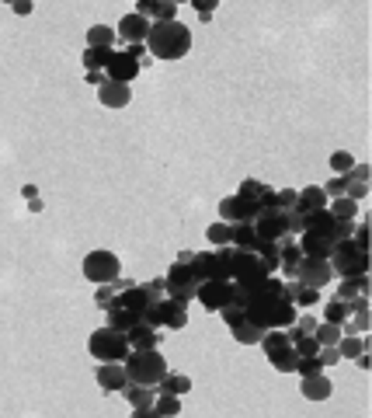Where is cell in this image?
<instances>
[{"label":"cell","instance_id":"cell-36","mask_svg":"<svg viewBox=\"0 0 372 418\" xmlns=\"http://www.w3.org/2000/svg\"><path fill=\"white\" fill-rule=\"evenodd\" d=\"M359 206H362V203H355V199H348V196H337V199L327 203L334 220H355V216H359Z\"/></svg>","mask_w":372,"mask_h":418},{"label":"cell","instance_id":"cell-41","mask_svg":"<svg viewBox=\"0 0 372 418\" xmlns=\"http://www.w3.org/2000/svg\"><path fill=\"white\" fill-rule=\"evenodd\" d=\"M348 314H351V310H348V300H337V296H334L331 303L324 307V321H331V324L348 321Z\"/></svg>","mask_w":372,"mask_h":418},{"label":"cell","instance_id":"cell-37","mask_svg":"<svg viewBox=\"0 0 372 418\" xmlns=\"http://www.w3.org/2000/svg\"><path fill=\"white\" fill-rule=\"evenodd\" d=\"M254 254H257V258L265 261L268 276H279V241H261Z\"/></svg>","mask_w":372,"mask_h":418},{"label":"cell","instance_id":"cell-43","mask_svg":"<svg viewBox=\"0 0 372 418\" xmlns=\"http://www.w3.org/2000/svg\"><path fill=\"white\" fill-rule=\"evenodd\" d=\"M351 164H355V157H351L348 150H334V154H331V171H334V174H348V171H351Z\"/></svg>","mask_w":372,"mask_h":418},{"label":"cell","instance_id":"cell-51","mask_svg":"<svg viewBox=\"0 0 372 418\" xmlns=\"http://www.w3.org/2000/svg\"><path fill=\"white\" fill-rule=\"evenodd\" d=\"M11 11H14V14H21V18H28V14L35 11V4H32V0H14V4H11Z\"/></svg>","mask_w":372,"mask_h":418},{"label":"cell","instance_id":"cell-32","mask_svg":"<svg viewBox=\"0 0 372 418\" xmlns=\"http://www.w3.org/2000/svg\"><path fill=\"white\" fill-rule=\"evenodd\" d=\"M230 334H233V341H237V345H257L265 332H261L257 324H250L248 317H240L237 324H230Z\"/></svg>","mask_w":372,"mask_h":418},{"label":"cell","instance_id":"cell-9","mask_svg":"<svg viewBox=\"0 0 372 418\" xmlns=\"http://www.w3.org/2000/svg\"><path fill=\"white\" fill-rule=\"evenodd\" d=\"M261 349H265V356H268V363L279 370V373H296V349H292V338L286 334V328H272V332L261 334V341H257Z\"/></svg>","mask_w":372,"mask_h":418},{"label":"cell","instance_id":"cell-11","mask_svg":"<svg viewBox=\"0 0 372 418\" xmlns=\"http://www.w3.org/2000/svg\"><path fill=\"white\" fill-rule=\"evenodd\" d=\"M331 279H334L331 258H310V254L299 258V265H296V283L313 286V290H324V286H331Z\"/></svg>","mask_w":372,"mask_h":418},{"label":"cell","instance_id":"cell-31","mask_svg":"<svg viewBox=\"0 0 372 418\" xmlns=\"http://www.w3.org/2000/svg\"><path fill=\"white\" fill-rule=\"evenodd\" d=\"M337 352H341V359H355L359 352H369V334H341Z\"/></svg>","mask_w":372,"mask_h":418},{"label":"cell","instance_id":"cell-50","mask_svg":"<svg viewBox=\"0 0 372 418\" xmlns=\"http://www.w3.org/2000/svg\"><path fill=\"white\" fill-rule=\"evenodd\" d=\"M275 203H279V209H292L296 206V188H282V192H275Z\"/></svg>","mask_w":372,"mask_h":418},{"label":"cell","instance_id":"cell-21","mask_svg":"<svg viewBox=\"0 0 372 418\" xmlns=\"http://www.w3.org/2000/svg\"><path fill=\"white\" fill-rule=\"evenodd\" d=\"M115 35L129 45V42H146V35H150V21L146 18H139L136 11L132 14H125L122 21L115 25Z\"/></svg>","mask_w":372,"mask_h":418},{"label":"cell","instance_id":"cell-18","mask_svg":"<svg viewBox=\"0 0 372 418\" xmlns=\"http://www.w3.org/2000/svg\"><path fill=\"white\" fill-rule=\"evenodd\" d=\"M296 244H299V251H303V254H310V258H331L337 237H331V234H320V230H303V234L296 237Z\"/></svg>","mask_w":372,"mask_h":418},{"label":"cell","instance_id":"cell-1","mask_svg":"<svg viewBox=\"0 0 372 418\" xmlns=\"http://www.w3.org/2000/svg\"><path fill=\"white\" fill-rule=\"evenodd\" d=\"M296 303H292L286 290H282V279L279 276H268L257 290H250L244 296V317L250 324H257L261 332H272V328H289L296 321Z\"/></svg>","mask_w":372,"mask_h":418},{"label":"cell","instance_id":"cell-5","mask_svg":"<svg viewBox=\"0 0 372 418\" xmlns=\"http://www.w3.org/2000/svg\"><path fill=\"white\" fill-rule=\"evenodd\" d=\"M87 352L98 359V363H125V356L132 352L129 349V338L125 332H115V328H98V332H91L87 338Z\"/></svg>","mask_w":372,"mask_h":418},{"label":"cell","instance_id":"cell-48","mask_svg":"<svg viewBox=\"0 0 372 418\" xmlns=\"http://www.w3.org/2000/svg\"><path fill=\"white\" fill-rule=\"evenodd\" d=\"M192 7L199 11V18H202V21H212V14H216L219 0H192Z\"/></svg>","mask_w":372,"mask_h":418},{"label":"cell","instance_id":"cell-25","mask_svg":"<svg viewBox=\"0 0 372 418\" xmlns=\"http://www.w3.org/2000/svg\"><path fill=\"white\" fill-rule=\"evenodd\" d=\"M282 290H286V296L296 303V310H310V307H317V303H320V290L303 286V283H296V279H286V283H282Z\"/></svg>","mask_w":372,"mask_h":418},{"label":"cell","instance_id":"cell-10","mask_svg":"<svg viewBox=\"0 0 372 418\" xmlns=\"http://www.w3.org/2000/svg\"><path fill=\"white\" fill-rule=\"evenodd\" d=\"M83 279L87 283H94V286H101V283H112V279H119L122 276V261H119V254L115 251H91V254H83Z\"/></svg>","mask_w":372,"mask_h":418},{"label":"cell","instance_id":"cell-3","mask_svg":"<svg viewBox=\"0 0 372 418\" xmlns=\"http://www.w3.org/2000/svg\"><path fill=\"white\" fill-rule=\"evenodd\" d=\"M122 366L129 383H146V387H157L161 376L167 373V359L161 349H132Z\"/></svg>","mask_w":372,"mask_h":418},{"label":"cell","instance_id":"cell-14","mask_svg":"<svg viewBox=\"0 0 372 418\" xmlns=\"http://www.w3.org/2000/svg\"><path fill=\"white\" fill-rule=\"evenodd\" d=\"M122 394H125V401L132 405V418H150L153 415L157 387H146V383H125Z\"/></svg>","mask_w":372,"mask_h":418},{"label":"cell","instance_id":"cell-46","mask_svg":"<svg viewBox=\"0 0 372 418\" xmlns=\"http://www.w3.org/2000/svg\"><path fill=\"white\" fill-rule=\"evenodd\" d=\"M344 185H348V181H344V174H334L331 181H327V185H320V188H324V196H327V199H337V196H344Z\"/></svg>","mask_w":372,"mask_h":418},{"label":"cell","instance_id":"cell-40","mask_svg":"<svg viewBox=\"0 0 372 418\" xmlns=\"http://www.w3.org/2000/svg\"><path fill=\"white\" fill-rule=\"evenodd\" d=\"M313 338L320 341V349H324V345H337V341H341V324H331V321H320V324L313 328Z\"/></svg>","mask_w":372,"mask_h":418},{"label":"cell","instance_id":"cell-7","mask_svg":"<svg viewBox=\"0 0 372 418\" xmlns=\"http://www.w3.org/2000/svg\"><path fill=\"white\" fill-rule=\"evenodd\" d=\"M244 296L248 293L240 290V286H233L230 279H206L195 290V300L202 303V310H209V314H219L230 303H244Z\"/></svg>","mask_w":372,"mask_h":418},{"label":"cell","instance_id":"cell-47","mask_svg":"<svg viewBox=\"0 0 372 418\" xmlns=\"http://www.w3.org/2000/svg\"><path fill=\"white\" fill-rule=\"evenodd\" d=\"M351 241L359 244V248L369 251V220L362 216V223H355V234H351Z\"/></svg>","mask_w":372,"mask_h":418},{"label":"cell","instance_id":"cell-13","mask_svg":"<svg viewBox=\"0 0 372 418\" xmlns=\"http://www.w3.org/2000/svg\"><path fill=\"white\" fill-rule=\"evenodd\" d=\"M254 230L261 241H286L289 237V223H286V209H261L254 216Z\"/></svg>","mask_w":372,"mask_h":418},{"label":"cell","instance_id":"cell-30","mask_svg":"<svg viewBox=\"0 0 372 418\" xmlns=\"http://www.w3.org/2000/svg\"><path fill=\"white\" fill-rule=\"evenodd\" d=\"M237 251H257L261 237L254 230V223H233V241H230Z\"/></svg>","mask_w":372,"mask_h":418},{"label":"cell","instance_id":"cell-45","mask_svg":"<svg viewBox=\"0 0 372 418\" xmlns=\"http://www.w3.org/2000/svg\"><path fill=\"white\" fill-rule=\"evenodd\" d=\"M317 359H320V366H324V370H331V366H337V363H341V352H337V345H324V349L317 352Z\"/></svg>","mask_w":372,"mask_h":418},{"label":"cell","instance_id":"cell-33","mask_svg":"<svg viewBox=\"0 0 372 418\" xmlns=\"http://www.w3.org/2000/svg\"><path fill=\"white\" fill-rule=\"evenodd\" d=\"M105 317H108V328H115V332H129L136 321H143V317H136L132 310H125V307H119V303H115V307H108V310H105Z\"/></svg>","mask_w":372,"mask_h":418},{"label":"cell","instance_id":"cell-17","mask_svg":"<svg viewBox=\"0 0 372 418\" xmlns=\"http://www.w3.org/2000/svg\"><path fill=\"white\" fill-rule=\"evenodd\" d=\"M105 77H108V81H119V84H132L139 77V63H136L129 52L115 49L112 60H108V67H105Z\"/></svg>","mask_w":372,"mask_h":418},{"label":"cell","instance_id":"cell-49","mask_svg":"<svg viewBox=\"0 0 372 418\" xmlns=\"http://www.w3.org/2000/svg\"><path fill=\"white\" fill-rule=\"evenodd\" d=\"M286 223H289V237H299V234H303V213L286 209Z\"/></svg>","mask_w":372,"mask_h":418},{"label":"cell","instance_id":"cell-12","mask_svg":"<svg viewBox=\"0 0 372 418\" xmlns=\"http://www.w3.org/2000/svg\"><path fill=\"white\" fill-rule=\"evenodd\" d=\"M167 293L170 296H178V300H185V303H192L195 300V290H199V279L192 276V265H185V261H174L170 269H167Z\"/></svg>","mask_w":372,"mask_h":418},{"label":"cell","instance_id":"cell-44","mask_svg":"<svg viewBox=\"0 0 372 418\" xmlns=\"http://www.w3.org/2000/svg\"><path fill=\"white\" fill-rule=\"evenodd\" d=\"M344 196L355 199V203L369 199V181H348V185H344Z\"/></svg>","mask_w":372,"mask_h":418},{"label":"cell","instance_id":"cell-15","mask_svg":"<svg viewBox=\"0 0 372 418\" xmlns=\"http://www.w3.org/2000/svg\"><path fill=\"white\" fill-rule=\"evenodd\" d=\"M237 196H244L250 206L257 209H275L279 203H275V188L268 185V181H257V178H248V181H240V188H237Z\"/></svg>","mask_w":372,"mask_h":418},{"label":"cell","instance_id":"cell-8","mask_svg":"<svg viewBox=\"0 0 372 418\" xmlns=\"http://www.w3.org/2000/svg\"><path fill=\"white\" fill-rule=\"evenodd\" d=\"M331 269H334V276H341V279H348V276H366V272H369V251L359 248L351 237H344V241H337L331 251Z\"/></svg>","mask_w":372,"mask_h":418},{"label":"cell","instance_id":"cell-22","mask_svg":"<svg viewBox=\"0 0 372 418\" xmlns=\"http://www.w3.org/2000/svg\"><path fill=\"white\" fill-rule=\"evenodd\" d=\"M98 101L105 108H125L132 101V87L129 84H119V81H105L98 87Z\"/></svg>","mask_w":372,"mask_h":418},{"label":"cell","instance_id":"cell-53","mask_svg":"<svg viewBox=\"0 0 372 418\" xmlns=\"http://www.w3.org/2000/svg\"><path fill=\"white\" fill-rule=\"evenodd\" d=\"M21 199H25V203H28V199H39V188H35V185H25V188H21Z\"/></svg>","mask_w":372,"mask_h":418},{"label":"cell","instance_id":"cell-16","mask_svg":"<svg viewBox=\"0 0 372 418\" xmlns=\"http://www.w3.org/2000/svg\"><path fill=\"white\" fill-rule=\"evenodd\" d=\"M254 216H257V209L250 206L244 196H237V192L219 203V220L223 223H254Z\"/></svg>","mask_w":372,"mask_h":418},{"label":"cell","instance_id":"cell-19","mask_svg":"<svg viewBox=\"0 0 372 418\" xmlns=\"http://www.w3.org/2000/svg\"><path fill=\"white\" fill-rule=\"evenodd\" d=\"M299 390H303L306 401H327L334 394V383H331V376H327V370H320V373L303 376L299 380Z\"/></svg>","mask_w":372,"mask_h":418},{"label":"cell","instance_id":"cell-6","mask_svg":"<svg viewBox=\"0 0 372 418\" xmlns=\"http://www.w3.org/2000/svg\"><path fill=\"white\" fill-rule=\"evenodd\" d=\"M265 279H268L265 261H261L254 251H237L233 248V258H230V283L240 286L244 293H250V290H257Z\"/></svg>","mask_w":372,"mask_h":418},{"label":"cell","instance_id":"cell-42","mask_svg":"<svg viewBox=\"0 0 372 418\" xmlns=\"http://www.w3.org/2000/svg\"><path fill=\"white\" fill-rule=\"evenodd\" d=\"M174 14H178V4L174 0H153L150 21H174Z\"/></svg>","mask_w":372,"mask_h":418},{"label":"cell","instance_id":"cell-27","mask_svg":"<svg viewBox=\"0 0 372 418\" xmlns=\"http://www.w3.org/2000/svg\"><path fill=\"white\" fill-rule=\"evenodd\" d=\"M125 286H132V279H112V283H101L98 286V293H94V303L101 307V310H108V307H115L119 303V293L125 290Z\"/></svg>","mask_w":372,"mask_h":418},{"label":"cell","instance_id":"cell-23","mask_svg":"<svg viewBox=\"0 0 372 418\" xmlns=\"http://www.w3.org/2000/svg\"><path fill=\"white\" fill-rule=\"evenodd\" d=\"M327 196H324V188L320 185H306V188H299L296 192V213H303V216H310V213H317V209H327Z\"/></svg>","mask_w":372,"mask_h":418},{"label":"cell","instance_id":"cell-26","mask_svg":"<svg viewBox=\"0 0 372 418\" xmlns=\"http://www.w3.org/2000/svg\"><path fill=\"white\" fill-rule=\"evenodd\" d=\"M299 258H303V251H299V244H296V237L279 241V272H282L286 279H296V265H299Z\"/></svg>","mask_w":372,"mask_h":418},{"label":"cell","instance_id":"cell-29","mask_svg":"<svg viewBox=\"0 0 372 418\" xmlns=\"http://www.w3.org/2000/svg\"><path fill=\"white\" fill-rule=\"evenodd\" d=\"M112 52H115V49H112V45H87V49H83V74H87V70H105V67H108V60H112Z\"/></svg>","mask_w":372,"mask_h":418},{"label":"cell","instance_id":"cell-54","mask_svg":"<svg viewBox=\"0 0 372 418\" xmlns=\"http://www.w3.org/2000/svg\"><path fill=\"white\" fill-rule=\"evenodd\" d=\"M42 209H45L42 206V199H28V213H42Z\"/></svg>","mask_w":372,"mask_h":418},{"label":"cell","instance_id":"cell-52","mask_svg":"<svg viewBox=\"0 0 372 418\" xmlns=\"http://www.w3.org/2000/svg\"><path fill=\"white\" fill-rule=\"evenodd\" d=\"M83 81L91 84V87H101L108 77H105V70H87V74H83Z\"/></svg>","mask_w":372,"mask_h":418},{"label":"cell","instance_id":"cell-4","mask_svg":"<svg viewBox=\"0 0 372 418\" xmlns=\"http://www.w3.org/2000/svg\"><path fill=\"white\" fill-rule=\"evenodd\" d=\"M143 321L146 324H153V328H170V332H181L185 324H188V303L185 300H178V296H157L150 307H146V314H143Z\"/></svg>","mask_w":372,"mask_h":418},{"label":"cell","instance_id":"cell-2","mask_svg":"<svg viewBox=\"0 0 372 418\" xmlns=\"http://www.w3.org/2000/svg\"><path fill=\"white\" fill-rule=\"evenodd\" d=\"M146 52L153 60H185L192 52V28L181 25L178 18L174 21H150V35H146Z\"/></svg>","mask_w":372,"mask_h":418},{"label":"cell","instance_id":"cell-24","mask_svg":"<svg viewBox=\"0 0 372 418\" xmlns=\"http://www.w3.org/2000/svg\"><path fill=\"white\" fill-rule=\"evenodd\" d=\"M129 349H157L161 345V328H153V324H146V321H136L129 332Z\"/></svg>","mask_w":372,"mask_h":418},{"label":"cell","instance_id":"cell-38","mask_svg":"<svg viewBox=\"0 0 372 418\" xmlns=\"http://www.w3.org/2000/svg\"><path fill=\"white\" fill-rule=\"evenodd\" d=\"M206 237H209V244H212V248H226V244L233 241V223H223V220H219V223H212V227L206 230Z\"/></svg>","mask_w":372,"mask_h":418},{"label":"cell","instance_id":"cell-39","mask_svg":"<svg viewBox=\"0 0 372 418\" xmlns=\"http://www.w3.org/2000/svg\"><path fill=\"white\" fill-rule=\"evenodd\" d=\"M115 39H119V35H115L112 25H91V28H87V45H112V49H115Z\"/></svg>","mask_w":372,"mask_h":418},{"label":"cell","instance_id":"cell-35","mask_svg":"<svg viewBox=\"0 0 372 418\" xmlns=\"http://www.w3.org/2000/svg\"><path fill=\"white\" fill-rule=\"evenodd\" d=\"M153 415H164V418L181 415V394H167V390H157V401H153Z\"/></svg>","mask_w":372,"mask_h":418},{"label":"cell","instance_id":"cell-28","mask_svg":"<svg viewBox=\"0 0 372 418\" xmlns=\"http://www.w3.org/2000/svg\"><path fill=\"white\" fill-rule=\"evenodd\" d=\"M337 300H355V296H369V272L366 276H348L337 283Z\"/></svg>","mask_w":372,"mask_h":418},{"label":"cell","instance_id":"cell-34","mask_svg":"<svg viewBox=\"0 0 372 418\" xmlns=\"http://www.w3.org/2000/svg\"><path fill=\"white\" fill-rule=\"evenodd\" d=\"M157 390H167V394H188V390H192V376L167 370V373L161 376V383H157Z\"/></svg>","mask_w":372,"mask_h":418},{"label":"cell","instance_id":"cell-20","mask_svg":"<svg viewBox=\"0 0 372 418\" xmlns=\"http://www.w3.org/2000/svg\"><path fill=\"white\" fill-rule=\"evenodd\" d=\"M94 376H98V387H101L105 394H122V387L129 383L122 363H101Z\"/></svg>","mask_w":372,"mask_h":418}]
</instances>
